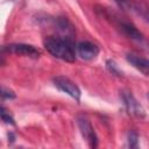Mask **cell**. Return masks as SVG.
Wrapping results in <instances>:
<instances>
[{
    "instance_id": "6da1fadb",
    "label": "cell",
    "mask_w": 149,
    "mask_h": 149,
    "mask_svg": "<svg viewBox=\"0 0 149 149\" xmlns=\"http://www.w3.org/2000/svg\"><path fill=\"white\" fill-rule=\"evenodd\" d=\"M43 45L49 51V54L56 58L69 63L76 61V47L72 40L69 37L48 36L44 38Z\"/></svg>"
},
{
    "instance_id": "7a4b0ae2",
    "label": "cell",
    "mask_w": 149,
    "mask_h": 149,
    "mask_svg": "<svg viewBox=\"0 0 149 149\" xmlns=\"http://www.w3.org/2000/svg\"><path fill=\"white\" fill-rule=\"evenodd\" d=\"M120 97L123 101V105L127 109V112L136 118L143 119L146 116V111L142 107V105L136 100V98L132 94V92L129 91H121L120 92Z\"/></svg>"
},
{
    "instance_id": "3957f363",
    "label": "cell",
    "mask_w": 149,
    "mask_h": 149,
    "mask_svg": "<svg viewBox=\"0 0 149 149\" xmlns=\"http://www.w3.org/2000/svg\"><path fill=\"white\" fill-rule=\"evenodd\" d=\"M54 84L58 90H61L62 92L66 93L68 95H70L74 100L79 101V99H80V90L72 80H70L69 78L63 77V76H57V77L54 78Z\"/></svg>"
},
{
    "instance_id": "277c9868",
    "label": "cell",
    "mask_w": 149,
    "mask_h": 149,
    "mask_svg": "<svg viewBox=\"0 0 149 149\" xmlns=\"http://www.w3.org/2000/svg\"><path fill=\"white\" fill-rule=\"evenodd\" d=\"M77 123H78V127H79V130H80L83 137L88 143V146L91 148H95L98 146V136H97L91 122L88 121V119H86L85 116H78Z\"/></svg>"
},
{
    "instance_id": "5b68a950",
    "label": "cell",
    "mask_w": 149,
    "mask_h": 149,
    "mask_svg": "<svg viewBox=\"0 0 149 149\" xmlns=\"http://www.w3.org/2000/svg\"><path fill=\"white\" fill-rule=\"evenodd\" d=\"M3 50L12 52V54H15V55L31 57V58H37L41 55V51L37 48H35L34 45H30V44H26V43L9 44V45H6L3 48Z\"/></svg>"
},
{
    "instance_id": "8992f818",
    "label": "cell",
    "mask_w": 149,
    "mask_h": 149,
    "mask_svg": "<svg viewBox=\"0 0 149 149\" xmlns=\"http://www.w3.org/2000/svg\"><path fill=\"white\" fill-rule=\"evenodd\" d=\"M76 50H77V54L78 56L81 58V59H85V61H92V59H95L97 56L99 55V47L93 43V42H90V41H81L77 44L76 47Z\"/></svg>"
},
{
    "instance_id": "52a82bcc",
    "label": "cell",
    "mask_w": 149,
    "mask_h": 149,
    "mask_svg": "<svg viewBox=\"0 0 149 149\" xmlns=\"http://www.w3.org/2000/svg\"><path fill=\"white\" fill-rule=\"evenodd\" d=\"M126 59L135 68L137 69L139 71H141L143 74H148V71H149V62L148 59L139 56V55H135V54H128L126 56Z\"/></svg>"
},
{
    "instance_id": "ba28073f",
    "label": "cell",
    "mask_w": 149,
    "mask_h": 149,
    "mask_svg": "<svg viewBox=\"0 0 149 149\" xmlns=\"http://www.w3.org/2000/svg\"><path fill=\"white\" fill-rule=\"evenodd\" d=\"M121 29L123 30V33H125L129 38H132V40H134V41H136V42H142V41L144 40L142 33L139 31V29H137L135 26L130 24V23H125V22L121 23Z\"/></svg>"
},
{
    "instance_id": "9c48e42d",
    "label": "cell",
    "mask_w": 149,
    "mask_h": 149,
    "mask_svg": "<svg viewBox=\"0 0 149 149\" xmlns=\"http://www.w3.org/2000/svg\"><path fill=\"white\" fill-rule=\"evenodd\" d=\"M0 119L8 125H15V120H14L13 115L10 114V112L1 105H0Z\"/></svg>"
},
{
    "instance_id": "30bf717a",
    "label": "cell",
    "mask_w": 149,
    "mask_h": 149,
    "mask_svg": "<svg viewBox=\"0 0 149 149\" xmlns=\"http://www.w3.org/2000/svg\"><path fill=\"white\" fill-rule=\"evenodd\" d=\"M127 139H128V147H130V148H137V146H139V135H137L136 132L130 130L128 133V137Z\"/></svg>"
},
{
    "instance_id": "8fae6325",
    "label": "cell",
    "mask_w": 149,
    "mask_h": 149,
    "mask_svg": "<svg viewBox=\"0 0 149 149\" xmlns=\"http://www.w3.org/2000/svg\"><path fill=\"white\" fill-rule=\"evenodd\" d=\"M106 66H107L108 71H109V72H112L113 74H116V76H121V71H120V69H119L118 64H116L114 61H111V59H108V61L106 62Z\"/></svg>"
},
{
    "instance_id": "7c38bea8",
    "label": "cell",
    "mask_w": 149,
    "mask_h": 149,
    "mask_svg": "<svg viewBox=\"0 0 149 149\" xmlns=\"http://www.w3.org/2000/svg\"><path fill=\"white\" fill-rule=\"evenodd\" d=\"M115 2L122 7V8H132V1L130 0H115Z\"/></svg>"
}]
</instances>
